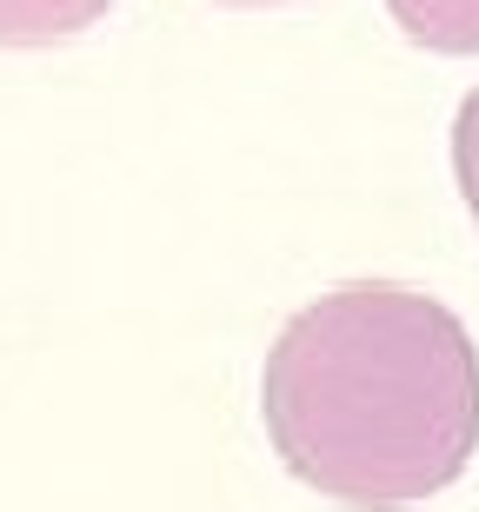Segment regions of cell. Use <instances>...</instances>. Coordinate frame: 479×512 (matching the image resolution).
Wrapping results in <instances>:
<instances>
[{"label":"cell","mask_w":479,"mask_h":512,"mask_svg":"<svg viewBox=\"0 0 479 512\" xmlns=\"http://www.w3.org/2000/svg\"><path fill=\"white\" fill-rule=\"evenodd\" d=\"M273 453L340 506H420L479 453V346L453 306L360 280L293 313L260 380Z\"/></svg>","instance_id":"1"},{"label":"cell","mask_w":479,"mask_h":512,"mask_svg":"<svg viewBox=\"0 0 479 512\" xmlns=\"http://www.w3.org/2000/svg\"><path fill=\"white\" fill-rule=\"evenodd\" d=\"M114 0H0V40L7 47H47L80 27H94Z\"/></svg>","instance_id":"3"},{"label":"cell","mask_w":479,"mask_h":512,"mask_svg":"<svg viewBox=\"0 0 479 512\" xmlns=\"http://www.w3.org/2000/svg\"><path fill=\"white\" fill-rule=\"evenodd\" d=\"M406 40L433 54H479V0H386Z\"/></svg>","instance_id":"2"},{"label":"cell","mask_w":479,"mask_h":512,"mask_svg":"<svg viewBox=\"0 0 479 512\" xmlns=\"http://www.w3.org/2000/svg\"><path fill=\"white\" fill-rule=\"evenodd\" d=\"M453 180H460L466 207L479 220V87L460 100V120H453Z\"/></svg>","instance_id":"4"}]
</instances>
